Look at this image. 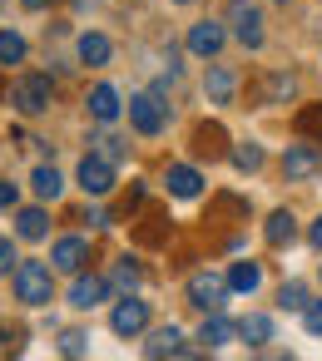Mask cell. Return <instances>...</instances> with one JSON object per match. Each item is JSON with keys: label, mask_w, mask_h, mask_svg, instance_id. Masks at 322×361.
Listing matches in <instances>:
<instances>
[{"label": "cell", "mask_w": 322, "mask_h": 361, "mask_svg": "<svg viewBox=\"0 0 322 361\" xmlns=\"http://www.w3.org/2000/svg\"><path fill=\"white\" fill-rule=\"evenodd\" d=\"M174 6H193V0H174Z\"/></svg>", "instance_id": "8d00e7d4"}, {"label": "cell", "mask_w": 322, "mask_h": 361, "mask_svg": "<svg viewBox=\"0 0 322 361\" xmlns=\"http://www.w3.org/2000/svg\"><path fill=\"white\" fill-rule=\"evenodd\" d=\"M282 173H287V183H312V178L322 173V154H317L312 144H292V149L282 154Z\"/></svg>", "instance_id": "8992f818"}, {"label": "cell", "mask_w": 322, "mask_h": 361, "mask_svg": "<svg viewBox=\"0 0 322 361\" xmlns=\"http://www.w3.org/2000/svg\"><path fill=\"white\" fill-rule=\"evenodd\" d=\"M203 94H208V104H233V94H238V75H233L228 65H208V75H203Z\"/></svg>", "instance_id": "30bf717a"}, {"label": "cell", "mask_w": 322, "mask_h": 361, "mask_svg": "<svg viewBox=\"0 0 322 361\" xmlns=\"http://www.w3.org/2000/svg\"><path fill=\"white\" fill-rule=\"evenodd\" d=\"M164 183H169L174 198H198V193H203V178H198V169H189V164H174V169L164 173Z\"/></svg>", "instance_id": "9a60e30c"}, {"label": "cell", "mask_w": 322, "mask_h": 361, "mask_svg": "<svg viewBox=\"0 0 322 361\" xmlns=\"http://www.w3.org/2000/svg\"><path fill=\"white\" fill-rule=\"evenodd\" d=\"M109 282H114V287H119L124 297H129V292H139V267H134V257H119V262H114V277H109Z\"/></svg>", "instance_id": "484cf974"}, {"label": "cell", "mask_w": 322, "mask_h": 361, "mask_svg": "<svg viewBox=\"0 0 322 361\" xmlns=\"http://www.w3.org/2000/svg\"><path fill=\"white\" fill-rule=\"evenodd\" d=\"M20 60H25V40H20L16 30H0V65L11 70V65H20Z\"/></svg>", "instance_id": "4316f807"}, {"label": "cell", "mask_w": 322, "mask_h": 361, "mask_svg": "<svg viewBox=\"0 0 322 361\" xmlns=\"http://www.w3.org/2000/svg\"><path fill=\"white\" fill-rule=\"evenodd\" d=\"M80 188H85L90 198H105V193L114 188V164L100 159V154H85V164H80Z\"/></svg>", "instance_id": "ba28073f"}, {"label": "cell", "mask_w": 322, "mask_h": 361, "mask_svg": "<svg viewBox=\"0 0 322 361\" xmlns=\"http://www.w3.org/2000/svg\"><path fill=\"white\" fill-rule=\"evenodd\" d=\"M292 90H297V80H292V75H268V80H263V90H258V99H263V104H287V99H292Z\"/></svg>", "instance_id": "ffe728a7"}, {"label": "cell", "mask_w": 322, "mask_h": 361, "mask_svg": "<svg viewBox=\"0 0 322 361\" xmlns=\"http://www.w3.org/2000/svg\"><path fill=\"white\" fill-rule=\"evenodd\" d=\"M25 6H30V11H45V6H50V0H25Z\"/></svg>", "instance_id": "d590c367"}, {"label": "cell", "mask_w": 322, "mask_h": 361, "mask_svg": "<svg viewBox=\"0 0 322 361\" xmlns=\"http://www.w3.org/2000/svg\"><path fill=\"white\" fill-rule=\"evenodd\" d=\"M90 114H95L100 124H114V119L124 114L119 90H114V85H95V90H90Z\"/></svg>", "instance_id": "5bb4252c"}, {"label": "cell", "mask_w": 322, "mask_h": 361, "mask_svg": "<svg viewBox=\"0 0 322 361\" xmlns=\"http://www.w3.org/2000/svg\"><path fill=\"white\" fill-rule=\"evenodd\" d=\"M228 25H233V40L238 45H248V50L263 45V16H258L253 0H233V6H228Z\"/></svg>", "instance_id": "5b68a950"}, {"label": "cell", "mask_w": 322, "mask_h": 361, "mask_svg": "<svg viewBox=\"0 0 322 361\" xmlns=\"http://www.w3.org/2000/svg\"><path fill=\"white\" fill-rule=\"evenodd\" d=\"M233 331H238L233 322H223L218 312H208V317H203V326H198V341H203L208 351H218V346H228V336H233Z\"/></svg>", "instance_id": "d6986e66"}, {"label": "cell", "mask_w": 322, "mask_h": 361, "mask_svg": "<svg viewBox=\"0 0 322 361\" xmlns=\"http://www.w3.org/2000/svg\"><path fill=\"white\" fill-rule=\"evenodd\" d=\"M278 307H282V312H302V307H307V287H302V282H282Z\"/></svg>", "instance_id": "83f0119b"}, {"label": "cell", "mask_w": 322, "mask_h": 361, "mask_svg": "<svg viewBox=\"0 0 322 361\" xmlns=\"http://www.w3.org/2000/svg\"><path fill=\"white\" fill-rule=\"evenodd\" d=\"M90 144H95V154H100V159H109V164H124V154H129V144H124L119 134H95Z\"/></svg>", "instance_id": "cb8c5ba5"}, {"label": "cell", "mask_w": 322, "mask_h": 361, "mask_svg": "<svg viewBox=\"0 0 322 361\" xmlns=\"http://www.w3.org/2000/svg\"><path fill=\"white\" fill-rule=\"evenodd\" d=\"M50 262H55L60 272H80V267L90 262V243H85V238H60L55 252H50Z\"/></svg>", "instance_id": "7c38bea8"}, {"label": "cell", "mask_w": 322, "mask_h": 361, "mask_svg": "<svg viewBox=\"0 0 322 361\" xmlns=\"http://www.w3.org/2000/svg\"><path fill=\"white\" fill-rule=\"evenodd\" d=\"M228 159H233L238 173H258V169H263V149H258V144H238Z\"/></svg>", "instance_id": "d4e9b609"}, {"label": "cell", "mask_w": 322, "mask_h": 361, "mask_svg": "<svg viewBox=\"0 0 322 361\" xmlns=\"http://www.w3.org/2000/svg\"><path fill=\"white\" fill-rule=\"evenodd\" d=\"M228 287L253 297V292L263 287V267H258V262H233V272H228Z\"/></svg>", "instance_id": "44dd1931"}, {"label": "cell", "mask_w": 322, "mask_h": 361, "mask_svg": "<svg viewBox=\"0 0 322 361\" xmlns=\"http://www.w3.org/2000/svg\"><path fill=\"white\" fill-rule=\"evenodd\" d=\"M16 262H20V257H16V243H11V238H0V272H11Z\"/></svg>", "instance_id": "d6a6232c"}, {"label": "cell", "mask_w": 322, "mask_h": 361, "mask_svg": "<svg viewBox=\"0 0 322 361\" xmlns=\"http://www.w3.org/2000/svg\"><path fill=\"white\" fill-rule=\"evenodd\" d=\"M114 45L105 35H80V65H109Z\"/></svg>", "instance_id": "7402d4cb"}, {"label": "cell", "mask_w": 322, "mask_h": 361, "mask_svg": "<svg viewBox=\"0 0 322 361\" xmlns=\"http://www.w3.org/2000/svg\"><path fill=\"white\" fill-rule=\"evenodd\" d=\"M302 326H307L312 336H322V302H307V307H302Z\"/></svg>", "instance_id": "1f68e13d"}, {"label": "cell", "mask_w": 322, "mask_h": 361, "mask_svg": "<svg viewBox=\"0 0 322 361\" xmlns=\"http://www.w3.org/2000/svg\"><path fill=\"white\" fill-rule=\"evenodd\" d=\"M50 233V218H45V208H20L16 213V238H25V243H40Z\"/></svg>", "instance_id": "2e32d148"}, {"label": "cell", "mask_w": 322, "mask_h": 361, "mask_svg": "<svg viewBox=\"0 0 322 361\" xmlns=\"http://www.w3.org/2000/svg\"><path fill=\"white\" fill-rule=\"evenodd\" d=\"M16 297L25 302V307H45L50 297H55V277H50V267L45 262H16Z\"/></svg>", "instance_id": "6da1fadb"}, {"label": "cell", "mask_w": 322, "mask_h": 361, "mask_svg": "<svg viewBox=\"0 0 322 361\" xmlns=\"http://www.w3.org/2000/svg\"><path fill=\"white\" fill-rule=\"evenodd\" d=\"M0 208H16V183L0 178Z\"/></svg>", "instance_id": "836d02e7"}, {"label": "cell", "mask_w": 322, "mask_h": 361, "mask_svg": "<svg viewBox=\"0 0 322 361\" xmlns=\"http://www.w3.org/2000/svg\"><path fill=\"white\" fill-rule=\"evenodd\" d=\"M228 277H218V272H193L189 277V302L198 307V312H223V302H228Z\"/></svg>", "instance_id": "3957f363"}, {"label": "cell", "mask_w": 322, "mask_h": 361, "mask_svg": "<svg viewBox=\"0 0 322 361\" xmlns=\"http://www.w3.org/2000/svg\"><path fill=\"white\" fill-rule=\"evenodd\" d=\"M193 149H198V154H208V159H213V154H218V149H223V129H208V124H203V129H198V134H193Z\"/></svg>", "instance_id": "f546056e"}, {"label": "cell", "mask_w": 322, "mask_h": 361, "mask_svg": "<svg viewBox=\"0 0 322 361\" xmlns=\"http://www.w3.org/2000/svg\"><path fill=\"white\" fill-rule=\"evenodd\" d=\"M263 238H268L273 247H287V243L297 238V218H292L287 208H278V213L268 218V228H263Z\"/></svg>", "instance_id": "e0dca14e"}, {"label": "cell", "mask_w": 322, "mask_h": 361, "mask_svg": "<svg viewBox=\"0 0 322 361\" xmlns=\"http://www.w3.org/2000/svg\"><path fill=\"white\" fill-rule=\"evenodd\" d=\"M30 183H35V193H40V198H45V203H55V198H60V193H65V178H60V173H55V164H40V169H35V178H30Z\"/></svg>", "instance_id": "603a6c76"}, {"label": "cell", "mask_w": 322, "mask_h": 361, "mask_svg": "<svg viewBox=\"0 0 322 361\" xmlns=\"http://www.w3.org/2000/svg\"><path fill=\"white\" fill-rule=\"evenodd\" d=\"M297 134L322 144V104H312V109H302V114H297Z\"/></svg>", "instance_id": "f1b7e54d"}, {"label": "cell", "mask_w": 322, "mask_h": 361, "mask_svg": "<svg viewBox=\"0 0 322 361\" xmlns=\"http://www.w3.org/2000/svg\"><path fill=\"white\" fill-rule=\"evenodd\" d=\"M85 341H90L85 331H60V351L65 356H85Z\"/></svg>", "instance_id": "4dcf8cb0"}, {"label": "cell", "mask_w": 322, "mask_h": 361, "mask_svg": "<svg viewBox=\"0 0 322 361\" xmlns=\"http://www.w3.org/2000/svg\"><path fill=\"white\" fill-rule=\"evenodd\" d=\"M223 40H228V30H223V25H213V20L189 25V50H193L198 60H213V55L223 50Z\"/></svg>", "instance_id": "9c48e42d"}, {"label": "cell", "mask_w": 322, "mask_h": 361, "mask_svg": "<svg viewBox=\"0 0 322 361\" xmlns=\"http://www.w3.org/2000/svg\"><path fill=\"white\" fill-rule=\"evenodd\" d=\"M129 124L154 139V134H164V124H169V104H164L159 94H134V99H129Z\"/></svg>", "instance_id": "277c9868"}, {"label": "cell", "mask_w": 322, "mask_h": 361, "mask_svg": "<svg viewBox=\"0 0 322 361\" xmlns=\"http://www.w3.org/2000/svg\"><path fill=\"white\" fill-rule=\"evenodd\" d=\"M307 243H312V247H317V252H322V218H317V223H312V233H307Z\"/></svg>", "instance_id": "e575fe53"}, {"label": "cell", "mask_w": 322, "mask_h": 361, "mask_svg": "<svg viewBox=\"0 0 322 361\" xmlns=\"http://www.w3.org/2000/svg\"><path fill=\"white\" fill-rule=\"evenodd\" d=\"M317 277H322V272H317Z\"/></svg>", "instance_id": "74e56055"}, {"label": "cell", "mask_w": 322, "mask_h": 361, "mask_svg": "<svg viewBox=\"0 0 322 361\" xmlns=\"http://www.w3.org/2000/svg\"><path fill=\"white\" fill-rule=\"evenodd\" d=\"M109 297V282L105 277H85V272H75V287H70V307H80V312H95L100 302Z\"/></svg>", "instance_id": "8fae6325"}, {"label": "cell", "mask_w": 322, "mask_h": 361, "mask_svg": "<svg viewBox=\"0 0 322 361\" xmlns=\"http://www.w3.org/2000/svg\"><path fill=\"white\" fill-rule=\"evenodd\" d=\"M11 104L20 109V114H45L50 104H55V85H50V75H25V80H16V90H11Z\"/></svg>", "instance_id": "7a4b0ae2"}, {"label": "cell", "mask_w": 322, "mask_h": 361, "mask_svg": "<svg viewBox=\"0 0 322 361\" xmlns=\"http://www.w3.org/2000/svg\"><path fill=\"white\" fill-rule=\"evenodd\" d=\"M238 336H243L248 346H268V341H273V317H263V312H248V317L238 322Z\"/></svg>", "instance_id": "ac0fdd59"}, {"label": "cell", "mask_w": 322, "mask_h": 361, "mask_svg": "<svg viewBox=\"0 0 322 361\" xmlns=\"http://www.w3.org/2000/svg\"><path fill=\"white\" fill-rule=\"evenodd\" d=\"M144 356H193V346H184V331L179 326H159L144 341Z\"/></svg>", "instance_id": "4fadbf2b"}, {"label": "cell", "mask_w": 322, "mask_h": 361, "mask_svg": "<svg viewBox=\"0 0 322 361\" xmlns=\"http://www.w3.org/2000/svg\"><path fill=\"white\" fill-rule=\"evenodd\" d=\"M144 326H149V302H139V297L129 292V297L109 312V331H114V336H139Z\"/></svg>", "instance_id": "52a82bcc"}]
</instances>
